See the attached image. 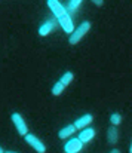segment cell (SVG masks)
I'll return each instance as SVG.
<instances>
[{
	"label": "cell",
	"instance_id": "cell-11",
	"mask_svg": "<svg viewBox=\"0 0 132 153\" xmlns=\"http://www.w3.org/2000/svg\"><path fill=\"white\" fill-rule=\"evenodd\" d=\"M52 30H53V24H52L50 21H46V22H43V24L40 25L39 34H40L42 37H46V36H49V34L52 33Z\"/></svg>",
	"mask_w": 132,
	"mask_h": 153
},
{
	"label": "cell",
	"instance_id": "cell-2",
	"mask_svg": "<svg viewBox=\"0 0 132 153\" xmlns=\"http://www.w3.org/2000/svg\"><path fill=\"white\" fill-rule=\"evenodd\" d=\"M10 119H12V123L15 125V128H16V132L19 134V135H27L28 134V126H27V122L24 120V117L19 114V113H12L10 114Z\"/></svg>",
	"mask_w": 132,
	"mask_h": 153
},
{
	"label": "cell",
	"instance_id": "cell-17",
	"mask_svg": "<svg viewBox=\"0 0 132 153\" xmlns=\"http://www.w3.org/2000/svg\"><path fill=\"white\" fill-rule=\"evenodd\" d=\"M108 153H120V150L119 149H113V150H110Z\"/></svg>",
	"mask_w": 132,
	"mask_h": 153
},
{
	"label": "cell",
	"instance_id": "cell-12",
	"mask_svg": "<svg viewBox=\"0 0 132 153\" xmlns=\"http://www.w3.org/2000/svg\"><path fill=\"white\" fill-rule=\"evenodd\" d=\"M73 80H74V73H71V71H65V73L61 76V79H59V82H61L64 86H68Z\"/></svg>",
	"mask_w": 132,
	"mask_h": 153
},
{
	"label": "cell",
	"instance_id": "cell-9",
	"mask_svg": "<svg viewBox=\"0 0 132 153\" xmlns=\"http://www.w3.org/2000/svg\"><path fill=\"white\" fill-rule=\"evenodd\" d=\"M107 140L111 146H116L117 141H119V131H117V126H110L107 129Z\"/></svg>",
	"mask_w": 132,
	"mask_h": 153
},
{
	"label": "cell",
	"instance_id": "cell-8",
	"mask_svg": "<svg viewBox=\"0 0 132 153\" xmlns=\"http://www.w3.org/2000/svg\"><path fill=\"white\" fill-rule=\"evenodd\" d=\"M95 137V129L93 128H90V126H86L85 129H82L80 131V134H79V141L82 143V144H88L92 141V138Z\"/></svg>",
	"mask_w": 132,
	"mask_h": 153
},
{
	"label": "cell",
	"instance_id": "cell-19",
	"mask_svg": "<svg viewBox=\"0 0 132 153\" xmlns=\"http://www.w3.org/2000/svg\"><path fill=\"white\" fill-rule=\"evenodd\" d=\"M0 153H4V150H3V147L0 146Z\"/></svg>",
	"mask_w": 132,
	"mask_h": 153
},
{
	"label": "cell",
	"instance_id": "cell-5",
	"mask_svg": "<svg viewBox=\"0 0 132 153\" xmlns=\"http://www.w3.org/2000/svg\"><path fill=\"white\" fill-rule=\"evenodd\" d=\"M58 22H59V25H61V28L70 36L71 33H73V30L76 28L74 27V22H73V19H71V16L68 15V13H65V15H62L61 18H58Z\"/></svg>",
	"mask_w": 132,
	"mask_h": 153
},
{
	"label": "cell",
	"instance_id": "cell-10",
	"mask_svg": "<svg viewBox=\"0 0 132 153\" xmlns=\"http://www.w3.org/2000/svg\"><path fill=\"white\" fill-rule=\"evenodd\" d=\"M74 132H76V128H74L73 123H70V125H67V126H64L62 129L58 131V137H59L61 140H67V138L71 137Z\"/></svg>",
	"mask_w": 132,
	"mask_h": 153
},
{
	"label": "cell",
	"instance_id": "cell-15",
	"mask_svg": "<svg viewBox=\"0 0 132 153\" xmlns=\"http://www.w3.org/2000/svg\"><path fill=\"white\" fill-rule=\"evenodd\" d=\"M110 123H111V126H119V125L122 123V116H120L119 113H111V116H110Z\"/></svg>",
	"mask_w": 132,
	"mask_h": 153
},
{
	"label": "cell",
	"instance_id": "cell-4",
	"mask_svg": "<svg viewBox=\"0 0 132 153\" xmlns=\"http://www.w3.org/2000/svg\"><path fill=\"white\" fill-rule=\"evenodd\" d=\"M46 4H47V7L52 10V13H53L56 18H61L62 15L67 13L65 7L62 6V3H61L59 0H46Z\"/></svg>",
	"mask_w": 132,
	"mask_h": 153
},
{
	"label": "cell",
	"instance_id": "cell-1",
	"mask_svg": "<svg viewBox=\"0 0 132 153\" xmlns=\"http://www.w3.org/2000/svg\"><path fill=\"white\" fill-rule=\"evenodd\" d=\"M89 30H90V22H89V21H83V22H80V25H79L77 28H74V30H73V33L68 36V43H70L71 46H74V45L80 43V40L88 34Z\"/></svg>",
	"mask_w": 132,
	"mask_h": 153
},
{
	"label": "cell",
	"instance_id": "cell-3",
	"mask_svg": "<svg viewBox=\"0 0 132 153\" xmlns=\"http://www.w3.org/2000/svg\"><path fill=\"white\" fill-rule=\"evenodd\" d=\"M24 137H25L27 144H28L30 147H33V150H36L37 153H46V146H44V143L39 137H36V135H33V134H27V135H24Z\"/></svg>",
	"mask_w": 132,
	"mask_h": 153
},
{
	"label": "cell",
	"instance_id": "cell-13",
	"mask_svg": "<svg viewBox=\"0 0 132 153\" xmlns=\"http://www.w3.org/2000/svg\"><path fill=\"white\" fill-rule=\"evenodd\" d=\"M64 89H65V86H64V85H62V83L58 80V82H56V83L52 86V95H55V97H59V95L64 92Z\"/></svg>",
	"mask_w": 132,
	"mask_h": 153
},
{
	"label": "cell",
	"instance_id": "cell-7",
	"mask_svg": "<svg viewBox=\"0 0 132 153\" xmlns=\"http://www.w3.org/2000/svg\"><path fill=\"white\" fill-rule=\"evenodd\" d=\"M92 120H93V116L92 114H89V113H86V114H83V116H80V117H77L76 120H74V128L76 129H85L86 126H89L90 123H92Z\"/></svg>",
	"mask_w": 132,
	"mask_h": 153
},
{
	"label": "cell",
	"instance_id": "cell-14",
	"mask_svg": "<svg viewBox=\"0 0 132 153\" xmlns=\"http://www.w3.org/2000/svg\"><path fill=\"white\" fill-rule=\"evenodd\" d=\"M82 1H83V0H70V1H68V6H67L65 10H68V12H76V10L80 7Z\"/></svg>",
	"mask_w": 132,
	"mask_h": 153
},
{
	"label": "cell",
	"instance_id": "cell-18",
	"mask_svg": "<svg viewBox=\"0 0 132 153\" xmlns=\"http://www.w3.org/2000/svg\"><path fill=\"white\" fill-rule=\"evenodd\" d=\"M4 153H18V152H13V150H7V152H4Z\"/></svg>",
	"mask_w": 132,
	"mask_h": 153
},
{
	"label": "cell",
	"instance_id": "cell-6",
	"mask_svg": "<svg viewBox=\"0 0 132 153\" xmlns=\"http://www.w3.org/2000/svg\"><path fill=\"white\" fill-rule=\"evenodd\" d=\"M83 149V144L79 141V138H70L64 144V152L65 153H79Z\"/></svg>",
	"mask_w": 132,
	"mask_h": 153
},
{
	"label": "cell",
	"instance_id": "cell-16",
	"mask_svg": "<svg viewBox=\"0 0 132 153\" xmlns=\"http://www.w3.org/2000/svg\"><path fill=\"white\" fill-rule=\"evenodd\" d=\"M90 1H92L95 6H98V7H101V6L104 4V0H90Z\"/></svg>",
	"mask_w": 132,
	"mask_h": 153
}]
</instances>
